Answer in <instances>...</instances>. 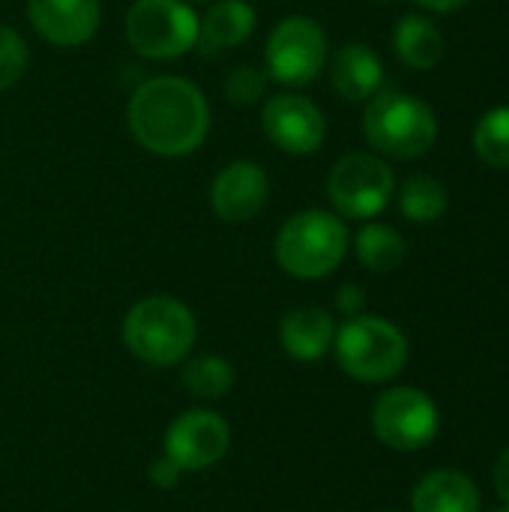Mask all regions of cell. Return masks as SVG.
<instances>
[{
	"instance_id": "6da1fadb",
	"label": "cell",
	"mask_w": 509,
	"mask_h": 512,
	"mask_svg": "<svg viewBox=\"0 0 509 512\" xmlns=\"http://www.w3.org/2000/svg\"><path fill=\"white\" fill-rule=\"evenodd\" d=\"M129 129L135 141L156 156H186L198 150L210 132V105L192 81L156 75L132 93Z\"/></svg>"
},
{
	"instance_id": "7a4b0ae2",
	"label": "cell",
	"mask_w": 509,
	"mask_h": 512,
	"mask_svg": "<svg viewBox=\"0 0 509 512\" xmlns=\"http://www.w3.org/2000/svg\"><path fill=\"white\" fill-rule=\"evenodd\" d=\"M198 324L186 303L156 294L138 300L123 318L126 348L147 366H174L195 348Z\"/></svg>"
},
{
	"instance_id": "3957f363",
	"label": "cell",
	"mask_w": 509,
	"mask_h": 512,
	"mask_svg": "<svg viewBox=\"0 0 509 512\" xmlns=\"http://www.w3.org/2000/svg\"><path fill=\"white\" fill-rule=\"evenodd\" d=\"M279 267L303 282L330 276L348 252V228L330 210H300L276 234Z\"/></svg>"
},
{
	"instance_id": "277c9868",
	"label": "cell",
	"mask_w": 509,
	"mask_h": 512,
	"mask_svg": "<svg viewBox=\"0 0 509 512\" xmlns=\"http://www.w3.org/2000/svg\"><path fill=\"white\" fill-rule=\"evenodd\" d=\"M363 132L366 141L390 159H420L432 150L438 138V120L423 99L399 90H384L369 99Z\"/></svg>"
},
{
	"instance_id": "5b68a950",
	"label": "cell",
	"mask_w": 509,
	"mask_h": 512,
	"mask_svg": "<svg viewBox=\"0 0 509 512\" xmlns=\"http://www.w3.org/2000/svg\"><path fill=\"white\" fill-rule=\"evenodd\" d=\"M339 366L363 384H384L396 378L408 363L405 333L378 315L348 318L333 339Z\"/></svg>"
},
{
	"instance_id": "8992f818",
	"label": "cell",
	"mask_w": 509,
	"mask_h": 512,
	"mask_svg": "<svg viewBox=\"0 0 509 512\" xmlns=\"http://www.w3.org/2000/svg\"><path fill=\"white\" fill-rule=\"evenodd\" d=\"M129 45L150 60H174L195 48L198 15L186 0H135L126 12Z\"/></svg>"
},
{
	"instance_id": "52a82bcc",
	"label": "cell",
	"mask_w": 509,
	"mask_h": 512,
	"mask_svg": "<svg viewBox=\"0 0 509 512\" xmlns=\"http://www.w3.org/2000/svg\"><path fill=\"white\" fill-rule=\"evenodd\" d=\"M264 60L279 84L306 87L327 66V33L315 18L288 15L270 30Z\"/></svg>"
},
{
	"instance_id": "ba28073f",
	"label": "cell",
	"mask_w": 509,
	"mask_h": 512,
	"mask_svg": "<svg viewBox=\"0 0 509 512\" xmlns=\"http://www.w3.org/2000/svg\"><path fill=\"white\" fill-rule=\"evenodd\" d=\"M396 189V177L390 165L372 153H348L342 156L327 177V198L339 216L348 219H372L378 216Z\"/></svg>"
},
{
	"instance_id": "9c48e42d",
	"label": "cell",
	"mask_w": 509,
	"mask_h": 512,
	"mask_svg": "<svg viewBox=\"0 0 509 512\" xmlns=\"http://www.w3.org/2000/svg\"><path fill=\"white\" fill-rule=\"evenodd\" d=\"M438 426L441 417L435 402L417 387H393L381 393L372 408V429L378 441L399 453L429 447L438 435Z\"/></svg>"
},
{
	"instance_id": "30bf717a",
	"label": "cell",
	"mask_w": 509,
	"mask_h": 512,
	"mask_svg": "<svg viewBox=\"0 0 509 512\" xmlns=\"http://www.w3.org/2000/svg\"><path fill=\"white\" fill-rule=\"evenodd\" d=\"M231 447V429L225 417L207 408L183 411L165 429V456L174 459L183 471H207Z\"/></svg>"
},
{
	"instance_id": "8fae6325",
	"label": "cell",
	"mask_w": 509,
	"mask_h": 512,
	"mask_svg": "<svg viewBox=\"0 0 509 512\" xmlns=\"http://www.w3.org/2000/svg\"><path fill=\"white\" fill-rule=\"evenodd\" d=\"M264 135L291 156H309L321 150L327 138V120L321 108L297 93H276L261 108Z\"/></svg>"
},
{
	"instance_id": "7c38bea8",
	"label": "cell",
	"mask_w": 509,
	"mask_h": 512,
	"mask_svg": "<svg viewBox=\"0 0 509 512\" xmlns=\"http://www.w3.org/2000/svg\"><path fill=\"white\" fill-rule=\"evenodd\" d=\"M270 180L258 162L237 159L225 165L210 183V210L222 222H249L267 204Z\"/></svg>"
},
{
	"instance_id": "4fadbf2b",
	"label": "cell",
	"mask_w": 509,
	"mask_h": 512,
	"mask_svg": "<svg viewBox=\"0 0 509 512\" xmlns=\"http://www.w3.org/2000/svg\"><path fill=\"white\" fill-rule=\"evenodd\" d=\"M27 15L36 33L60 48H78L99 30V0H27Z\"/></svg>"
},
{
	"instance_id": "5bb4252c",
	"label": "cell",
	"mask_w": 509,
	"mask_h": 512,
	"mask_svg": "<svg viewBox=\"0 0 509 512\" xmlns=\"http://www.w3.org/2000/svg\"><path fill=\"white\" fill-rule=\"evenodd\" d=\"M258 24V12L249 0H219L207 9L204 18H198V51L207 57L228 54L237 45H243Z\"/></svg>"
},
{
	"instance_id": "9a60e30c",
	"label": "cell",
	"mask_w": 509,
	"mask_h": 512,
	"mask_svg": "<svg viewBox=\"0 0 509 512\" xmlns=\"http://www.w3.org/2000/svg\"><path fill=\"white\" fill-rule=\"evenodd\" d=\"M330 84L348 102H369L381 93L384 63L366 42H348L330 60Z\"/></svg>"
},
{
	"instance_id": "2e32d148",
	"label": "cell",
	"mask_w": 509,
	"mask_h": 512,
	"mask_svg": "<svg viewBox=\"0 0 509 512\" xmlns=\"http://www.w3.org/2000/svg\"><path fill=\"white\" fill-rule=\"evenodd\" d=\"M336 339V321L321 306H300L291 309L279 324V342L288 357L312 363L321 360Z\"/></svg>"
},
{
	"instance_id": "e0dca14e",
	"label": "cell",
	"mask_w": 509,
	"mask_h": 512,
	"mask_svg": "<svg viewBox=\"0 0 509 512\" xmlns=\"http://www.w3.org/2000/svg\"><path fill=\"white\" fill-rule=\"evenodd\" d=\"M414 512H480V489L477 483L453 468H441L426 474L414 495H411Z\"/></svg>"
},
{
	"instance_id": "ac0fdd59",
	"label": "cell",
	"mask_w": 509,
	"mask_h": 512,
	"mask_svg": "<svg viewBox=\"0 0 509 512\" xmlns=\"http://www.w3.org/2000/svg\"><path fill=\"white\" fill-rule=\"evenodd\" d=\"M393 51L411 69H432L444 57V33L426 15H402L393 30Z\"/></svg>"
},
{
	"instance_id": "d6986e66",
	"label": "cell",
	"mask_w": 509,
	"mask_h": 512,
	"mask_svg": "<svg viewBox=\"0 0 509 512\" xmlns=\"http://www.w3.org/2000/svg\"><path fill=\"white\" fill-rule=\"evenodd\" d=\"M354 249H357V258L366 270L378 273V276H387L393 270L402 267L405 261V240L396 228L390 225H381V222H369L357 231L354 237Z\"/></svg>"
},
{
	"instance_id": "ffe728a7",
	"label": "cell",
	"mask_w": 509,
	"mask_h": 512,
	"mask_svg": "<svg viewBox=\"0 0 509 512\" xmlns=\"http://www.w3.org/2000/svg\"><path fill=\"white\" fill-rule=\"evenodd\" d=\"M447 204H450L447 186L438 177H432V174H414L399 189L402 216L411 219V222H420V225L441 219Z\"/></svg>"
},
{
	"instance_id": "44dd1931",
	"label": "cell",
	"mask_w": 509,
	"mask_h": 512,
	"mask_svg": "<svg viewBox=\"0 0 509 512\" xmlns=\"http://www.w3.org/2000/svg\"><path fill=\"white\" fill-rule=\"evenodd\" d=\"M183 387L198 399H222L234 387V369L228 360L213 354L195 357L183 369Z\"/></svg>"
},
{
	"instance_id": "7402d4cb",
	"label": "cell",
	"mask_w": 509,
	"mask_h": 512,
	"mask_svg": "<svg viewBox=\"0 0 509 512\" xmlns=\"http://www.w3.org/2000/svg\"><path fill=\"white\" fill-rule=\"evenodd\" d=\"M474 150L486 165L509 168V105H498L477 120Z\"/></svg>"
},
{
	"instance_id": "603a6c76",
	"label": "cell",
	"mask_w": 509,
	"mask_h": 512,
	"mask_svg": "<svg viewBox=\"0 0 509 512\" xmlns=\"http://www.w3.org/2000/svg\"><path fill=\"white\" fill-rule=\"evenodd\" d=\"M264 90H267V75L252 63L231 69V75L225 78V99L237 108H249L261 102Z\"/></svg>"
},
{
	"instance_id": "cb8c5ba5",
	"label": "cell",
	"mask_w": 509,
	"mask_h": 512,
	"mask_svg": "<svg viewBox=\"0 0 509 512\" xmlns=\"http://www.w3.org/2000/svg\"><path fill=\"white\" fill-rule=\"evenodd\" d=\"M27 60H30V54H27L24 39L12 27L0 24V90L12 87L24 75Z\"/></svg>"
},
{
	"instance_id": "d4e9b609",
	"label": "cell",
	"mask_w": 509,
	"mask_h": 512,
	"mask_svg": "<svg viewBox=\"0 0 509 512\" xmlns=\"http://www.w3.org/2000/svg\"><path fill=\"white\" fill-rule=\"evenodd\" d=\"M147 474H150V483H153V486H159V489H171V486H177V483H180V477H183L186 471H183L174 459H168V456L162 453V456L150 465V471H147Z\"/></svg>"
},
{
	"instance_id": "484cf974",
	"label": "cell",
	"mask_w": 509,
	"mask_h": 512,
	"mask_svg": "<svg viewBox=\"0 0 509 512\" xmlns=\"http://www.w3.org/2000/svg\"><path fill=\"white\" fill-rule=\"evenodd\" d=\"M336 306H339V312H342V315H348V318H357V315H363V306H366V291H363L360 285L348 282V285H342V288L336 291Z\"/></svg>"
},
{
	"instance_id": "4316f807",
	"label": "cell",
	"mask_w": 509,
	"mask_h": 512,
	"mask_svg": "<svg viewBox=\"0 0 509 512\" xmlns=\"http://www.w3.org/2000/svg\"><path fill=\"white\" fill-rule=\"evenodd\" d=\"M492 483H495V492H498V498L504 501V507H509V447L501 453V459H498V465H495Z\"/></svg>"
},
{
	"instance_id": "83f0119b",
	"label": "cell",
	"mask_w": 509,
	"mask_h": 512,
	"mask_svg": "<svg viewBox=\"0 0 509 512\" xmlns=\"http://www.w3.org/2000/svg\"><path fill=\"white\" fill-rule=\"evenodd\" d=\"M423 9H429V12H456L459 6H465L468 0H417Z\"/></svg>"
},
{
	"instance_id": "f1b7e54d",
	"label": "cell",
	"mask_w": 509,
	"mask_h": 512,
	"mask_svg": "<svg viewBox=\"0 0 509 512\" xmlns=\"http://www.w3.org/2000/svg\"><path fill=\"white\" fill-rule=\"evenodd\" d=\"M189 6H198V3H210V0H186Z\"/></svg>"
},
{
	"instance_id": "f546056e",
	"label": "cell",
	"mask_w": 509,
	"mask_h": 512,
	"mask_svg": "<svg viewBox=\"0 0 509 512\" xmlns=\"http://www.w3.org/2000/svg\"><path fill=\"white\" fill-rule=\"evenodd\" d=\"M492 512H509V507H501V510H492Z\"/></svg>"
},
{
	"instance_id": "4dcf8cb0",
	"label": "cell",
	"mask_w": 509,
	"mask_h": 512,
	"mask_svg": "<svg viewBox=\"0 0 509 512\" xmlns=\"http://www.w3.org/2000/svg\"><path fill=\"white\" fill-rule=\"evenodd\" d=\"M375 3H393V0H375Z\"/></svg>"
}]
</instances>
